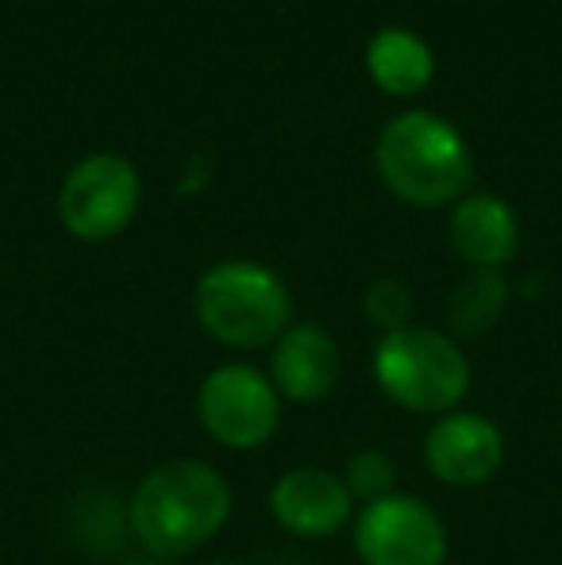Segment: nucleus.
Instances as JSON below:
<instances>
[{
	"instance_id": "1",
	"label": "nucleus",
	"mask_w": 562,
	"mask_h": 565,
	"mask_svg": "<svg viewBox=\"0 0 562 565\" xmlns=\"http://www.w3.org/2000/svg\"><path fill=\"white\" fill-rule=\"evenodd\" d=\"M232 515V484L212 461L170 458L136 484L128 504L131 535L150 558L201 551Z\"/></svg>"
},
{
	"instance_id": "2",
	"label": "nucleus",
	"mask_w": 562,
	"mask_h": 565,
	"mask_svg": "<svg viewBox=\"0 0 562 565\" xmlns=\"http://www.w3.org/2000/svg\"><path fill=\"white\" fill-rule=\"evenodd\" d=\"M378 173L393 196L416 209H443L466 196L474 158L466 139L432 113H405L378 135Z\"/></svg>"
},
{
	"instance_id": "3",
	"label": "nucleus",
	"mask_w": 562,
	"mask_h": 565,
	"mask_svg": "<svg viewBox=\"0 0 562 565\" xmlns=\"http://www.w3.org/2000/svg\"><path fill=\"white\" fill-rule=\"evenodd\" d=\"M197 323L220 347H274L293 328V297L274 269L258 262H220L193 289Z\"/></svg>"
},
{
	"instance_id": "4",
	"label": "nucleus",
	"mask_w": 562,
	"mask_h": 565,
	"mask_svg": "<svg viewBox=\"0 0 562 565\" xmlns=\"http://www.w3.org/2000/svg\"><path fill=\"white\" fill-rule=\"evenodd\" d=\"M374 381L397 408L439 419L470 393V358L443 331L409 323L378 342Z\"/></svg>"
},
{
	"instance_id": "5",
	"label": "nucleus",
	"mask_w": 562,
	"mask_h": 565,
	"mask_svg": "<svg viewBox=\"0 0 562 565\" xmlns=\"http://www.w3.org/2000/svg\"><path fill=\"white\" fill-rule=\"evenodd\" d=\"M197 416L209 439L224 450H258L282 427V393L271 373L255 365H216L197 388Z\"/></svg>"
},
{
	"instance_id": "6",
	"label": "nucleus",
	"mask_w": 562,
	"mask_h": 565,
	"mask_svg": "<svg viewBox=\"0 0 562 565\" xmlns=\"http://www.w3.org/2000/svg\"><path fill=\"white\" fill-rule=\"evenodd\" d=\"M139 173L120 154L82 158L59 189V220L82 243H105L136 220Z\"/></svg>"
},
{
	"instance_id": "7",
	"label": "nucleus",
	"mask_w": 562,
	"mask_h": 565,
	"mask_svg": "<svg viewBox=\"0 0 562 565\" xmlns=\"http://www.w3.org/2000/svg\"><path fill=\"white\" fill-rule=\"evenodd\" d=\"M354 554L362 565H443L447 527L421 497L393 492L354 515Z\"/></svg>"
},
{
	"instance_id": "8",
	"label": "nucleus",
	"mask_w": 562,
	"mask_h": 565,
	"mask_svg": "<svg viewBox=\"0 0 562 565\" xmlns=\"http://www.w3.org/2000/svg\"><path fill=\"white\" fill-rule=\"evenodd\" d=\"M424 466L450 489H474L497 477L505 466V435L478 412H447L424 435Z\"/></svg>"
},
{
	"instance_id": "9",
	"label": "nucleus",
	"mask_w": 562,
	"mask_h": 565,
	"mask_svg": "<svg viewBox=\"0 0 562 565\" xmlns=\"http://www.w3.org/2000/svg\"><path fill=\"white\" fill-rule=\"evenodd\" d=\"M271 515L297 539H336L354 520V497L336 469L297 466L274 481Z\"/></svg>"
},
{
	"instance_id": "10",
	"label": "nucleus",
	"mask_w": 562,
	"mask_h": 565,
	"mask_svg": "<svg viewBox=\"0 0 562 565\" xmlns=\"http://www.w3.org/2000/svg\"><path fill=\"white\" fill-rule=\"evenodd\" d=\"M343 358L339 347L320 323H293L271 347V381L282 401L316 404L336 393Z\"/></svg>"
},
{
	"instance_id": "11",
	"label": "nucleus",
	"mask_w": 562,
	"mask_h": 565,
	"mask_svg": "<svg viewBox=\"0 0 562 565\" xmlns=\"http://www.w3.org/2000/svg\"><path fill=\"white\" fill-rule=\"evenodd\" d=\"M450 243L458 258L478 269H501L520 250V220L509 201L494 193L463 196L450 212Z\"/></svg>"
},
{
	"instance_id": "12",
	"label": "nucleus",
	"mask_w": 562,
	"mask_h": 565,
	"mask_svg": "<svg viewBox=\"0 0 562 565\" xmlns=\"http://www.w3.org/2000/svg\"><path fill=\"white\" fill-rule=\"evenodd\" d=\"M367 70L374 85H382L393 97H413L435 74V54L421 35L405 28H385L370 39Z\"/></svg>"
},
{
	"instance_id": "13",
	"label": "nucleus",
	"mask_w": 562,
	"mask_h": 565,
	"mask_svg": "<svg viewBox=\"0 0 562 565\" xmlns=\"http://www.w3.org/2000/svg\"><path fill=\"white\" fill-rule=\"evenodd\" d=\"M505 297L509 289L497 269H474V277H466L450 297V328L463 335H481L501 316Z\"/></svg>"
},
{
	"instance_id": "14",
	"label": "nucleus",
	"mask_w": 562,
	"mask_h": 565,
	"mask_svg": "<svg viewBox=\"0 0 562 565\" xmlns=\"http://www.w3.org/2000/svg\"><path fill=\"white\" fill-rule=\"evenodd\" d=\"M343 484L347 492L354 497V504H374V500H385L397 492V466H393V458L385 450H359L347 458L343 466Z\"/></svg>"
},
{
	"instance_id": "15",
	"label": "nucleus",
	"mask_w": 562,
	"mask_h": 565,
	"mask_svg": "<svg viewBox=\"0 0 562 565\" xmlns=\"http://www.w3.org/2000/svg\"><path fill=\"white\" fill-rule=\"evenodd\" d=\"M362 312H367L370 323L390 331H401L409 328V312H413V297L401 281H374L362 297Z\"/></svg>"
},
{
	"instance_id": "16",
	"label": "nucleus",
	"mask_w": 562,
	"mask_h": 565,
	"mask_svg": "<svg viewBox=\"0 0 562 565\" xmlns=\"http://www.w3.org/2000/svg\"><path fill=\"white\" fill-rule=\"evenodd\" d=\"M209 565H247V562H209Z\"/></svg>"
}]
</instances>
